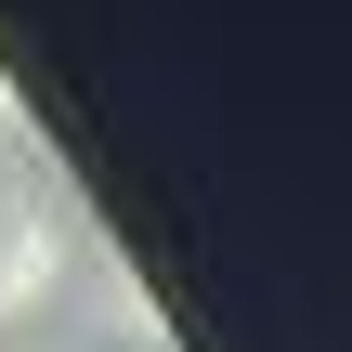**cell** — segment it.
Returning <instances> with one entry per match:
<instances>
[{
	"label": "cell",
	"instance_id": "3",
	"mask_svg": "<svg viewBox=\"0 0 352 352\" xmlns=\"http://www.w3.org/2000/svg\"><path fill=\"white\" fill-rule=\"evenodd\" d=\"M0 352H91V340H65V327H39V340H0Z\"/></svg>",
	"mask_w": 352,
	"mask_h": 352
},
{
	"label": "cell",
	"instance_id": "1",
	"mask_svg": "<svg viewBox=\"0 0 352 352\" xmlns=\"http://www.w3.org/2000/svg\"><path fill=\"white\" fill-rule=\"evenodd\" d=\"M91 274V248H78V222H65V196H52V170H39V144L26 157H0V340H39L52 327V300Z\"/></svg>",
	"mask_w": 352,
	"mask_h": 352
},
{
	"label": "cell",
	"instance_id": "2",
	"mask_svg": "<svg viewBox=\"0 0 352 352\" xmlns=\"http://www.w3.org/2000/svg\"><path fill=\"white\" fill-rule=\"evenodd\" d=\"M0 157H26V104H13V78H0Z\"/></svg>",
	"mask_w": 352,
	"mask_h": 352
}]
</instances>
